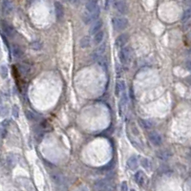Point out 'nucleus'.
<instances>
[{"instance_id":"2eb2a0df","label":"nucleus","mask_w":191,"mask_h":191,"mask_svg":"<svg viewBox=\"0 0 191 191\" xmlns=\"http://www.w3.org/2000/svg\"><path fill=\"white\" fill-rule=\"evenodd\" d=\"M18 69L19 72L24 76H28L31 74V72H32V68L28 65V64H25V63H21L18 65Z\"/></svg>"},{"instance_id":"393cba45","label":"nucleus","mask_w":191,"mask_h":191,"mask_svg":"<svg viewBox=\"0 0 191 191\" xmlns=\"http://www.w3.org/2000/svg\"><path fill=\"white\" fill-rule=\"evenodd\" d=\"M141 164H142V166L143 168H145L147 170H150V162H149V160L146 159V158H142L141 159Z\"/></svg>"},{"instance_id":"1a4fd4ad","label":"nucleus","mask_w":191,"mask_h":191,"mask_svg":"<svg viewBox=\"0 0 191 191\" xmlns=\"http://www.w3.org/2000/svg\"><path fill=\"white\" fill-rule=\"evenodd\" d=\"M115 7L118 10V12L122 14H125L128 12V5L125 1H123V0H118V1H117L115 3Z\"/></svg>"},{"instance_id":"bb28decb","label":"nucleus","mask_w":191,"mask_h":191,"mask_svg":"<svg viewBox=\"0 0 191 191\" xmlns=\"http://www.w3.org/2000/svg\"><path fill=\"white\" fill-rule=\"evenodd\" d=\"M189 19H190V9H187V10H185V11L184 12L182 20H183V22L185 23L187 21H188Z\"/></svg>"},{"instance_id":"7ed1b4c3","label":"nucleus","mask_w":191,"mask_h":191,"mask_svg":"<svg viewBox=\"0 0 191 191\" xmlns=\"http://www.w3.org/2000/svg\"><path fill=\"white\" fill-rule=\"evenodd\" d=\"M105 53V45L102 44L100 46H99L91 55V58L94 61H99L100 58H103V55Z\"/></svg>"},{"instance_id":"a878e982","label":"nucleus","mask_w":191,"mask_h":191,"mask_svg":"<svg viewBox=\"0 0 191 191\" xmlns=\"http://www.w3.org/2000/svg\"><path fill=\"white\" fill-rule=\"evenodd\" d=\"M0 75H1L2 79H6L8 76V68L5 65L0 66Z\"/></svg>"},{"instance_id":"39448f33","label":"nucleus","mask_w":191,"mask_h":191,"mask_svg":"<svg viewBox=\"0 0 191 191\" xmlns=\"http://www.w3.org/2000/svg\"><path fill=\"white\" fill-rule=\"evenodd\" d=\"M13 11V2L12 0H3L2 1V12L4 14L9 15Z\"/></svg>"},{"instance_id":"412c9836","label":"nucleus","mask_w":191,"mask_h":191,"mask_svg":"<svg viewBox=\"0 0 191 191\" xmlns=\"http://www.w3.org/2000/svg\"><path fill=\"white\" fill-rule=\"evenodd\" d=\"M30 47L32 48L33 50L38 51V50H41V49H42V47H43V43L41 42L40 40H34V41H33V42L30 44Z\"/></svg>"},{"instance_id":"c9c22d12","label":"nucleus","mask_w":191,"mask_h":191,"mask_svg":"<svg viewBox=\"0 0 191 191\" xmlns=\"http://www.w3.org/2000/svg\"><path fill=\"white\" fill-rule=\"evenodd\" d=\"M131 191H135V190H134V189H132V190H131Z\"/></svg>"},{"instance_id":"f8f14e48","label":"nucleus","mask_w":191,"mask_h":191,"mask_svg":"<svg viewBox=\"0 0 191 191\" xmlns=\"http://www.w3.org/2000/svg\"><path fill=\"white\" fill-rule=\"evenodd\" d=\"M108 185H109V183H108L107 180H99L95 184L96 188L99 191H104Z\"/></svg>"},{"instance_id":"c756f323","label":"nucleus","mask_w":191,"mask_h":191,"mask_svg":"<svg viewBox=\"0 0 191 191\" xmlns=\"http://www.w3.org/2000/svg\"><path fill=\"white\" fill-rule=\"evenodd\" d=\"M13 116L15 118H17L19 117V108L16 105H13Z\"/></svg>"},{"instance_id":"2f4dec72","label":"nucleus","mask_w":191,"mask_h":191,"mask_svg":"<svg viewBox=\"0 0 191 191\" xmlns=\"http://www.w3.org/2000/svg\"><path fill=\"white\" fill-rule=\"evenodd\" d=\"M131 124V126H132V128H131V132H133V134L134 135H136V136H139V130H138V128H137V126L135 125V123L134 122H132V123H130Z\"/></svg>"},{"instance_id":"a211bd4d","label":"nucleus","mask_w":191,"mask_h":191,"mask_svg":"<svg viewBox=\"0 0 191 191\" xmlns=\"http://www.w3.org/2000/svg\"><path fill=\"white\" fill-rule=\"evenodd\" d=\"M126 105H127V97L126 94H123L121 97V101H120V114L122 115V112L126 110Z\"/></svg>"},{"instance_id":"f3484780","label":"nucleus","mask_w":191,"mask_h":191,"mask_svg":"<svg viewBox=\"0 0 191 191\" xmlns=\"http://www.w3.org/2000/svg\"><path fill=\"white\" fill-rule=\"evenodd\" d=\"M94 39H93V42H94L95 45H100L102 40H103V37H104V33L102 32V31H100V32H97L96 34H94Z\"/></svg>"},{"instance_id":"ddd939ff","label":"nucleus","mask_w":191,"mask_h":191,"mask_svg":"<svg viewBox=\"0 0 191 191\" xmlns=\"http://www.w3.org/2000/svg\"><path fill=\"white\" fill-rule=\"evenodd\" d=\"M135 181L139 185H143L146 181V177L142 171H138L135 174Z\"/></svg>"},{"instance_id":"7c9ffc66","label":"nucleus","mask_w":191,"mask_h":191,"mask_svg":"<svg viewBox=\"0 0 191 191\" xmlns=\"http://www.w3.org/2000/svg\"><path fill=\"white\" fill-rule=\"evenodd\" d=\"M7 114H8L7 106H3V105L0 106V116L5 117V116H7Z\"/></svg>"},{"instance_id":"72a5a7b5","label":"nucleus","mask_w":191,"mask_h":191,"mask_svg":"<svg viewBox=\"0 0 191 191\" xmlns=\"http://www.w3.org/2000/svg\"><path fill=\"white\" fill-rule=\"evenodd\" d=\"M109 5H110V0H106L105 1V9L106 10L109 9Z\"/></svg>"},{"instance_id":"cd10ccee","label":"nucleus","mask_w":191,"mask_h":191,"mask_svg":"<svg viewBox=\"0 0 191 191\" xmlns=\"http://www.w3.org/2000/svg\"><path fill=\"white\" fill-rule=\"evenodd\" d=\"M141 122H142V124L143 126V128H145V129H150L152 128V124H151V122L149 121H146V120H140Z\"/></svg>"},{"instance_id":"aec40b11","label":"nucleus","mask_w":191,"mask_h":191,"mask_svg":"<svg viewBox=\"0 0 191 191\" xmlns=\"http://www.w3.org/2000/svg\"><path fill=\"white\" fill-rule=\"evenodd\" d=\"M91 43H92V41H91V38L90 37H82L80 39V47L81 48H88L91 46Z\"/></svg>"},{"instance_id":"473e14b6","label":"nucleus","mask_w":191,"mask_h":191,"mask_svg":"<svg viewBox=\"0 0 191 191\" xmlns=\"http://www.w3.org/2000/svg\"><path fill=\"white\" fill-rule=\"evenodd\" d=\"M121 191H128V187H127V183L126 182H122L121 183Z\"/></svg>"},{"instance_id":"423d86ee","label":"nucleus","mask_w":191,"mask_h":191,"mask_svg":"<svg viewBox=\"0 0 191 191\" xmlns=\"http://www.w3.org/2000/svg\"><path fill=\"white\" fill-rule=\"evenodd\" d=\"M149 140H150L152 144L155 146H160L163 142V139H162L161 135L155 131L149 133Z\"/></svg>"},{"instance_id":"6ab92c4d","label":"nucleus","mask_w":191,"mask_h":191,"mask_svg":"<svg viewBox=\"0 0 191 191\" xmlns=\"http://www.w3.org/2000/svg\"><path fill=\"white\" fill-rule=\"evenodd\" d=\"M13 55L15 58H21L23 55V51L17 45L13 46Z\"/></svg>"},{"instance_id":"5701e85b","label":"nucleus","mask_w":191,"mask_h":191,"mask_svg":"<svg viewBox=\"0 0 191 191\" xmlns=\"http://www.w3.org/2000/svg\"><path fill=\"white\" fill-rule=\"evenodd\" d=\"M52 180H53V182L56 184H63V177L61 176V175H58V174L52 175Z\"/></svg>"},{"instance_id":"0eeeda50","label":"nucleus","mask_w":191,"mask_h":191,"mask_svg":"<svg viewBox=\"0 0 191 191\" xmlns=\"http://www.w3.org/2000/svg\"><path fill=\"white\" fill-rule=\"evenodd\" d=\"M2 29L5 34L9 37H13L15 35V30L12 25H10L7 22H2Z\"/></svg>"},{"instance_id":"dca6fc26","label":"nucleus","mask_w":191,"mask_h":191,"mask_svg":"<svg viewBox=\"0 0 191 191\" xmlns=\"http://www.w3.org/2000/svg\"><path fill=\"white\" fill-rule=\"evenodd\" d=\"M157 157L159 159L163 160V161H166V160H168L170 157H171V153H170L168 150H164V149H163V150H160L157 152Z\"/></svg>"},{"instance_id":"f03ea898","label":"nucleus","mask_w":191,"mask_h":191,"mask_svg":"<svg viewBox=\"0 0 191 191\" xmlns=\"http://www.w3.org/2000/svg\"><path fill=\"white\" fill-rule=\"evenodd\" d=\"M112 24L115 31L121 32V31L125 30L128 27V20L126 17H123V16L114 17L112 19Z\"/></svg>"},{"instance_id":"6e6552de","label":"nucleus","mask_w":191,"mask_h":191,"mask_svg":"<svg viewBox=\"0 0 191 191\" xmlns=\"http://www.w3.org/2000/svg\"><path fill=\"white\" fill-rule=\"evenodd\" d=\"M55 12L56 19H58V21H60L64 16V9H63L62 4L59 3L58 1L55 2Z\"/></svg>"},{"instance_id":"4468645a","label":"nucleus","mask_w":191,"mask_h":191,"mask_svg":"<svg viewBox=\"0 0 191 191\" xmlns=\"http://www.w3.org/2000/svg\"><path fill=\"white\" fill-rule=\"evenodd\" d=\"M97 7V0H88L86 3V10L88 13L94 12Z\"/></svg>"},{"instance_id":"f257e3e1","label":"nucleus","mask_w":191,"mask_h":191,"mask_svg":"<svg viewBox=\"0 0 191 191\" xmlns=\"http://www.w3.org/2000/svg\"><path fill=\"white\" fill-rule=\"evenodd\" d=\"M132 48L130 46H124L123 48L120 49L118 52V58L122 64H129V62L132 60Z\"/></svg>"},{"instance_id":"c85d7f7f","label":"nucleus","mask_w":191,"mask_h":191,"mask_svg":"<svg viewBox=\"0 0 191 191\" xmlns=\"http://www.w3.org/2000/svg\"><path fill=\"white\" fill-rule=\"evenodd\" d=\"M8 163L10 164V166H13L15 163H16V159H15L14 156H13V155H10V156H8Z\"/></svg>"},{"instance_id":"f704fd0d","label":"nucleus","mask_w":191,"mask_h":191,"mask_svg":"<svg viewBox=\"0 0 191 191\" xmlns=\"http://www.w3.org/2000/svg\"><path fill=\"white\" fill-rule=\"evenodd\" d=\"M2 105V100H1V97H0V106Z\"/></svg>"},{"instance_id":"9d476101","label":"nucleus","mask_w":191,"mask_h":191,"mask_svg":"<svg viewBox=\"0 0 191 191\" xmlns=\"http://www.w3.org/2000/svg\"><path fill=\"white\" fill-rule=\"evenodd\" d=\"M102 24H103V22L101 21V20H97V21H95L92 24L91 28H90V31H89L90 34H96L97 32L101 31Z\"/></svg>"},{"instance_id":"b1692460","label":"nucleus","mask_w":191,"mask_h":191,"mask_svg":"<svg viewBox=\"0 0 191 191\" xmlns=\"http://www.w3.org/2000/svg\"><path fill=\"white\" fill-rule=\"evenodd\" d=\"M25 113H26V117H27L28 120L33 121H38V117H37V115H35L34 112L27 110Z\"/></svg>"},{"instance_id":"20e7f679","label":"nucleus","mask_w":191,"mask_h":191,"mask_svg":"<svg viewBox=\"0 0 191 191\" xmlns=\"http://www.w3.org/2000/svg\"><path fill=\"white\" fill-rule=\"evenodd\" d=\"M129 39V35L127 34H121L115 40V47L118 49H121L125 46Z\"/></svg>"},{"instance_id":"4be33fe9","label":"nucleus","mask_w":191,"mask_h":191,"mask_svg":"<svg viewBox=\"0 0 191 191\" xmlns=\"http://www.w3.org/2000/svg\"><path fill=\"white\" fill-rule=\"evenodd\" d=\"M123 89H124V82L123 81L117 82L116 86H115V95L117 97H118L121 94V91H122Z\"/></svg>"},{"instance_id":"9b49d317","label":"nucleus","mask_w":191,"mask_h":191,"mask_svg":"<svg viewBox=\"0 0 191 191\" xmlns=\"http://www.w3.org/2000/svg\"><path fill=\"white\" fill-rule=\"evenodd\" d=\"M139 166V161L136 156H133L128 159L127 161V167L130 170H136Z\"/></svg>"}]
</instances>
